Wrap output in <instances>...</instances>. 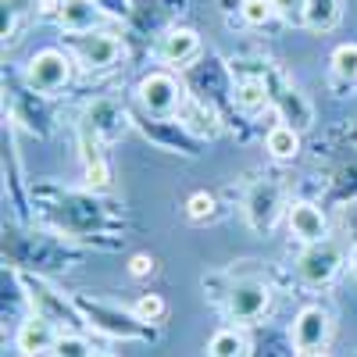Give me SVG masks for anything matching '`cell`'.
<instances>
[{"label":"cell","instance_id":"cell-1","mask_svg":"<svg viewBox=\"0 0 357 357\" xmlns=\"http://www.w3.org/2000/svg\"><path fill=\"white\" fill-rule=\"evenodd\" d=\"M25 79H29L33 89H40V93H54V89H61L72 79L68 54H61V50H40L33 61H29Z\"/></svg>","mask_w":357,"mask_h":357},{"label":"cell","instance_id":"cell-2","mask_svg":"<svg viewBox=\"0 0 357 357\" xmlns=\"http://www.w3.org/2000/svg\"><path fill=\"white\" fill-rule=\"evenodd\" d=\"M183 100L186 97H183V89H178V82L165 72H154L139 82V104L151 114H175L183 107Z\"/></svg>","mask_w":357,"mask_h":357},{"label":"cell","instance_id":"cell-3","mask_svg":"<svg viewBox=\"0 0 357 357\" xmlns=\"http://www.w3.org/2000/svg\"><path fill=\"white\" fill-rule=\"evenodd\" d=\"M329 340V314L321 307H304L293 321V347L296 354H314Z\"/></svg>","mask_w":357,"mask_h":357},{"label":"cell","instance_id":"cell-4","mask_svg":"<svg viewBox=\"0 0 357 357\" xmlns=\"http://www.w3.org/2000/svg\"><path fill=\"white\" fill-rule=\"evenodd\" d=\"M336 272H340V250H336L329 240L311 243V250L301 257V275H304V282H311V286L329 282Z\"/></svg>","mask_w":357,"mask_h":357},{"label":"cell","instance_id":"cell-5","mask_svg":"<svg viewBox=\"0 0 357 357\" xmlns=\"http://www.w3.org/2000/svg\"><path fill=\"white\" fill-rule=\"evenodd\" d=\"M289 229H293L296 240H304L307 247H311V243H321L325 232H329V225H325V215L318 211L314 204H307V200H301V204L289 207Z\"/></svg>","mask_w":357,"mask_h":357},{"label":"cell","instance_id":"cell-6","mask_svg":"<svg viewBox=\"0 0 357 357\" xmlns=\"http://www.w3.org/2000/svg\"><path fill=\"white\" fill-rule=\"evenodd\" d=\"M264 307H268V286H261V282L236 286L229 296V311L236 321H254L264 314Z\"/></svg>","mask_w":357,"mask_h":357},{"label":"cell","instance_id":"cell-7","mask_svg":"<svg viewBox=\"0 0 357 357\" xmlns=\"http://www.w3.org/2000/svg\"><path fill=\"white\" fill-rule=\"evenodd\" d=\"M15 343H18V350H22L25 357H40V354H50V350H54L57 336H54V329H50V321L36 314V318L22 321Z\"/></svg>","mask_w":357,"mask_h":357},{"label":"cell","instance_id":"cell-8","mask_svg":"<svg viewBox=\"0 0 357 357\" xmlns=\"http://www.w3.org/2000/svg\"><path fill=\"white\" fill-rule=\"evenodd\" d=\"M79 50H82V57H86V65H89V68H107V65L118 61V54H122V43H118L111 33H89V36H82Z\"/></svg>","mask_w":357,"mask_h":357},{"label":"cell","instance_id":"cell-9","mask_svg":"<svg viewBox=\"0 0 357 357\" xmlns=\"http://www.w3.org/2000/svg\"><path fill=\"white\" fill-rule=\"evenodd\" d=\"M197 47H200V36L193 33V29H172V33L161 40V57L168 65H186L197 54Z\"/></svg>","mask_w":357,"mask_h":357},{"label":"cell","instance_id":"cell-10","mask_svg":"<svg viewBox=\"0 0 357 357\" xmlns=\"http://www.w3.org/2000/svg\"><path fill=\"white\" fill-rule=\"evenodd\" d=\"M104 18V11H97L93 0H65V11H61V22L72 33H93V25Z\"/></svg>","mask_w":357,"mask_h":357},{"label":"cell","instance_id":"cell-11","mask_svg":"<svg viewBox=\"0 0 357 357\" xmlns=\"http://www.w3.org/2000/svg\"><path fill=\"white\" fill-rule=\"evenodd\" d=\"M264 143H268V154H272L275 161H293L296 154H301V136H296L293 126H275Z\"/></svg>","mask_w":357,"mask_h":357},{"label":"cell","instance_id":"cell-12","mask_svg":"<svg viewBox=\"0 0 357 357\" xmlns=\"http://www.w3.org/2000/svg\"><path fill=\"white\" fill-rule=\"evenodd\" d=\"M207 354L211 357H247L250 343H247L243 333H236V329H218L211 336V343H207Z\"/></svg>","mask_w":357,"mask_h":357},{"label":"cell","instance_id":"cell-13","mask_svg":"<svg viewBox=\"0 0 357 357\" xmlns=\"http://www.w3.org/2000/svg\"><path fill=\"white\" fill-rule=\"evenodd\" d=\"M336 22H340V0H307V8H304V25L307 29L325 33V29H333Z\"/></svg>","mask_w":357,"mask_h":357},{"label":"cell","instance_id":"cell-14","mask_svg":"<svg viewBox=\"0 0 357 357\" xmlns=\"http://www.w3.org/2000/svg\"><path fill=\"white\" fill-rule=\"evenodd\" d=\"M264 104H268V89H264L261 79H243L240 86H236V107H240V111L254 114V111H261Z\"/></svg>","mask_w":357,"mask_h":357},{"label":"cell","instance_id":"cell-15","mask_svg":"<svg viewBox=\"0 0 357 357\" xmlns=\"http://www.w3.org/2000/svg\"><path fill=\"white\" fill-rule=\"evenodd\" d=\"M333 72H336V79H347V82L357 79V43L336 47V54H333Z\"/></svg>","mask_w":357,"mask_h":357},{"label":"cell","instance_id":"cell-16","mask_svg":"<svg viewBox=\"0 0 357 357\" xmlns=\"http://www.w3.org/2000/svg\"><path fill=\"white\" fill-rule=\"evenodd\" d=\"M240 15H243L247 25H268L272 15H275V4H272V0H243Z\"/></svg>","mask_w":357,"mask_h":357},{"label":"cell","instance_id":"cell-17","mask_svg":"<svg viewBox=\"0 0 357 357\" xmlns=\"http://www.w3.org/2000/svg\"><path fill=\"white\" fill-rule=\"evenodd\" d=\"M54 357H93V350H89V343L79 340V336H57Z\"/></svg>","mask_w":357,"mask_h":357},{"label":"cell","instance_id":"cell-18","mask_svg":"<svg viewBox=\"0 0 357 357\" xmlns=\"http://www.w3.org/2000/svg\"><path fill=\"white\" fill-rule=\"evenodd\" d=\"M186 215H190L193 222L211 218V215H215V197H211V193H193V197L186 200Z\"/></svg>","mask_w":357,"mask_h":357},{"label":"cell","instance_id":"cell-19","mask_svg":"<svg viewBox=\"0 0 357 357\" xmlns=\"http://www.w3.org/2000/svg\"><path fill=\"white\" fill-rule=\"evenodd\" d=\"M161 314H165V301H161L158 293H143L139 301H136V318L139 321H154Z\"/></svg>","mask_w":357,"mask_h":357},{"label":"cell","instance_id":"cell-20","mask_svg":"<svg viewBox=\"0 0 357 357\" xmlns=\"http://www.w3.org/2000/svg\"><path fill=\"white\" fill-rule=\"evenodd\" d=\"M272 4H275V15H282V18H296V15L304 18L307 0H272Z\"/></svg>","mask_w":357,"mask_h":357},{"label":"cell","instance_id":"cell-21","mask_svg":"<svg viewBox=\"0 0 357 357\" xmlns=\"http://www.w3.org/2000/svg\"><path fill=\"white\" fill-rule=\"evenodd\" d=\"M129 272H132L136 279L151 275V272H154V257H146V254H136V257L129 261Z\"/></svg>","mask_w":357,"mask_h":357},{"label":"cell","instance_id":"cell-22","mask_svg":"<svg viewBox=\"0 0 357 357\" xmlns=\"http://www.w3.org/2000/svg\"><path fill=\"white\" fill-rule=\"evenodd\" d=\"M36 11L43 15V18H61V11H65V0H36Z\"/></svg>","mask_w":357,"mask_h":357},{"label":"cell","instance_id":"cell-23","mask_svg":"<svg viewBox=\"0 0 357 357\" xmlns=\"http://www.w3.org/2000/svg\"><path fill=\"white\" fill-rule=\"evenodd\" d=\"M89 186H97V190L107 186V168H104V161H93V165H89Z\"/></svg>","mask_w":357,"mask_h":357},{"label":"cell","instance_id":"cell-24","mask_svg":"<svg viewBox=\"0 0 357 357\" xmlns=\"http://www.w3.org/2000/svg\"><path fill=\"white\" fill-rule=\"evenodd\" d=\"M301 357H329V354H321V350H314V354H301Z\"/></svg>","mask_w":357,"mask_h":357},{"label":"cell","instance_id":"cell-25","mask_svg":"<svg viewBox=\"0 0 357 357\" xmlns=\"http://www.w3.org/2000/svg\"><path fill=\"white\" fill-rule=\"evenodd\" d=\"M93 357H111V354H93Z\"/></svg>","mask_w":357,"mask_h":357}]
</instances>
